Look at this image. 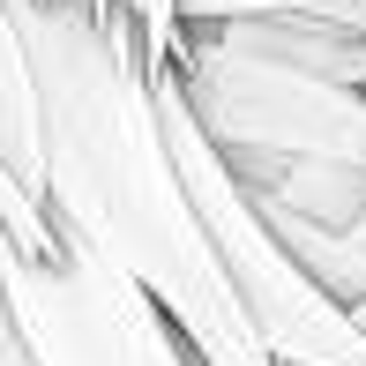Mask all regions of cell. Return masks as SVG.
Returning <instances> with one entry per match:
<instances>
[{"mask_svg":"<svg viewBox=\"0 0 366 366\" xmlns=\"http://www.w3.org/2000/svg\"><path fill=\"white\" fill-rule=\"evenodd\" d=\"M135 30H142V60H149V68H172V45H179V0H135Z\"/></svg>","mask_w":366,"mask_h":366,"instance_id":"8","label":"cell"},{"mask_svg":"<svg viewBox=\"0 0 366 366\" xmlns=\"http://www.w3.org/2000/svg\"><path fill=\"white\" fill-rule=\"evenodd\" d=\"M0 299L38 366H194L187 337L149 307V292L68 232L53 254H15L0 239Z\"/></svg>","mask_w":366,"mask_h":366,"instance_id":"4","label":"cell"},{"mask_svg":"<svg viewBox=\"0 0 366 366\" xmlns=\"http://www.w3.org/2000/svg\"><path fill=\"white\" fill-rule=\"evenodd\" d=\"M149 97H157V127L164 149H172V172L187 187L194 217H202V239L217 254L232 299H239L254 344L269 352V366H366V329L352 322V307H337L307 269L285 254L262 209L247 202V187L232 179V164L209 149V135L194 127L187 97H179L172 68H149Z\"/></svg>","mask_w":366,"mask_h":366,"instance_id":"2","label":"cell"},{"mask_svg":"<svg viewBox=\"0 0 366 366\" xmlns=\"http://www.w3.org/2000/svg\"><path fill=\"white\" fill-rule=\"evenodd\" d=\"M0 164L23 194L45 187V157H38V90H30V53L15 30L8 0H0ZM45 202V194H38Z\"/></svg>","mask_w":366,"mask_h":366,"instance_id":"5","label":"cell"},{"mask_svg":"<svg viewBox=\"0 0 366 366\" xmlns=\"http://www.w3.org/2000/svg\"><path fill=\"white\" fill-rule=\"evenodd\" d=\"M0 366H38L23 352V337H15V322H8V299H0Z\"/></svg>","mask_w":366,"mask_h":366,"instance_id":"9","label":"cell"},{"mask_svg":"<svg viewBox=\"0 0 366 366\" xmlns=\"http://www.w3.org/2000/svg\"><path fill=\"white\" fill-rule=\"evenodd\" d=\"M247 15H299V23H337L366 38V0H179V30L187 23H247Z\"/></svg>","mask_w":366,"mask_h":366,"instance_id":"6","label":"cell"},{"mask_svg":"<svg viewBox=\"0 0 366 366\" xmlns=\"http://www.w3.org/2000/svg\"><path fill=\"white\" fill-rule=\"evenodd\" d=\"M0 239H8L15 254H53V247H60V232H53V217H45V202L15 187L8 164H0Z\"/></svg>","mask_w":366,"mask_h":366,"instance_id":"7","label":"cell"},{"mask_svg":"<svg viewBox=\"0 0 366 366\" xmlns=\"http://www.w3.org/2000/svg\"><path fill=\"white\" fill-rule=\"evenodd\" d=\"M344 239H352V247H359V254H366V217H359V224H352V232H344Z\"/></svg>","mask_w":366,"mask_h":366,"instance_id":"10","label":"cell"},{"mask_svg":"<svg viewBox=\"0 0 366 366\" xmlns=\"http://www.w3.org/2000/svg\"><path fill=\"white\" fill-rule=\"evenodd\" d=\"M90 8H105V15H112V8H127V15H135V0H90Z\"/></svg>","mask_w":366,"mask_h":366,"instance_id":"11","label":"cell"},{"mask_svg":"<svg viewBox=\"0 0 366 366\" xmlns=\"http://www.w3.org/2000/svg\"><path fill=\"white\" fill-rule=\"evenodd\" d=\"M352 322H359V329H366V299H359V307H352Z\"/></svg>","mask_w":366,"mask_h":366,"instance_id":"12","label":"cell"},{"mask_svg":"<svg viewBox=\"0 0 366 366\" xmlns=\"http://www.w3.org/2000/svg\"><path fill=\"white\" fill-rule=\"evenodd\" d=\"M172 75L194 127L232 172L254 164H359L366 172V90L322 82L277 60L254 23H187Z\"/></svg>","mask_w":366,"mask_h":366,"instance_id":"3","label":"cell"},{"mask_svg":"<svg viewBox=\"0 0 366 366\" xmlns=\"http://www.w3.org/2000/svg\"><path fill=\"white\" fill-rule=\"evenodd\" d=\"M8 15L38 90V194L53 232L142 285L149 307L187 337L194 366H269L172 172L135 15H105L90 0H8Z\"/></svg>","mask_w":366,"mask_h":366,"instance_id":"1","label":"cell"}]
</instances>
